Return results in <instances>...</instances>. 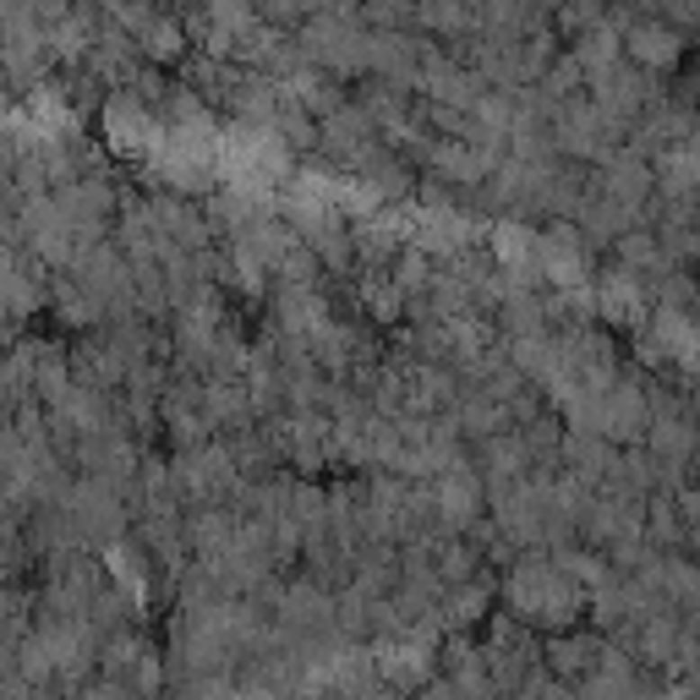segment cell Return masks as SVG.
Listing matches in <instances>:
<instances>
[{"instance_id": "obj_1", "label": "cell", "mask_w": 700, "mask_h": 700, "mask_svg": "<svg viewBox=\"0 0 700 700\" xmlns=\"http://www.w3.org/2000/svg\"><path fill=\"white\" fill-rule=\"evenodd\" d=\"M635 49H641L646 60H673V39L657 33V28H641V33H635Z\"/></svg>"}]
</instances>
